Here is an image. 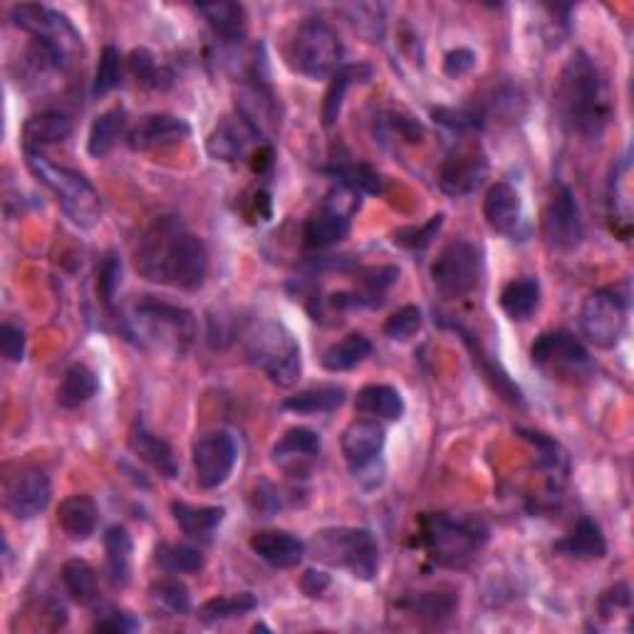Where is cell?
Wrapping results in <instances>:
<instances>
[{"label": "cell", "mask_w": 634, "mask_h": 634, "mask_svg": "<svg viewBox=\"0 0 634 634\" xmlns=\"http://www.w3.org/2000/svg\"><path fill=\"white\" fill-rule=\"evenodd\" d=\"M142 278L179 290H199L208 275V251L177 216H162L142 234L134 251Z\"/></svg>", "instance_id": "obj_1"}, {"label": "cell", "mask_w": 634, "mask_h": 634, "mask_svg": "<svg viewBox=\"0 0 634 634\" xmlns=\"http://www.w3.org/2000/svg\"><path fill=\"white\" fill-rule=\"evenodd\" d=\"M555 109L560 122L585 140H600L612 119V95L600 68L575 52L558 77Z\"/></svg>", "instance_id": "obj_2"}, {"label": "cell", "mask_w": 634, "mask_h": 634, "mask_svg": "<svg viewBox=\"0 0 634 634\" xmlns=\"http://www.w3.org/2000/svg\"><path fill=\"white\" fill-rule=\"evenodd\" d=\"M127 325L130 335L142 345L177 357L189 352L196 337V320L187 308L152 296H142L134 302Z\"/></svg>", "instance_id": "obj_3"}, {"label": "cell", "mask_w": 634, "mask_h": 634, "mask_svg": "<svg viewBox=\"0 0 634 634\" xmlns=\"http://www.w3.org/2000/svg\"><path fill=\"white\" fill-rule=\"evenodd\" d=\"M25 162L27 169L33 171V177L58 199L62 214L72 224L80 228H92L97 224L99 216H103V199H99L95 187L80 171L55 164L38 152H25Z\"/></svg>", "instance_id": "obj_4"}, {"label": "cell", "mask_w": 634, "mask_h": 634, "mask_svg": "<svg viewBox=\"0 0 634 634\" xmlns=\"http://www.w3.org/2000/svg\"><path fill=\"white\" fill-rule=\"evenodd\" d=\"M421 540L439 567L462 570L481 553L489 540V526L476 516H427Z\"/></svg>", "instance_id": "obj_5"}, {"label": "cell", "mask_w": 634, "mask_h": 634, "mask_svg": "<svg viewBox=\"0 0 634 634\" xmlns=\"http://www.w3.org/2000/svg\"><path fill=\"white\" fill-rule=\"evenodd\" d=\"M306 548H310V555L318 563L347 570L357 581L370 583L380 573V546L364 528L339 526L318 530Z\"/></svg>", "instance_id": "obj_6"}, {"label": "cell", "mask_w": 634, "mask_h": 634, "mask_svg": "<svg viewBox=\"0 0 634 634\" xmlns=\"http://www.w3.org/2000/svg\"><path fill=\"white\" fill-rule=\"evenodd\" d=\"M246 357L278 387H292L300 380V345L280 323H261L246 335Z\"/></svg>", "instance_id": "obj_7"}, {"label": "cell", "mask_w": 634, "mask_h": 634, "mask_svg": "<svg viewBox=\"0 0 634 634\" xmlns=\"http://www.w3.org/2000/svg\"><path fill=\"white\" fill-rule=\"evenodd\" d=\"M343 40L333 27L318 17L302 21L288 43L290 68L310 80H333L335 72L343 68Z\"/></svg>", "instance_id": "obj_8"}, {"label": "cell", "mask_w": 634, "mask_h": 634, "mask_svg": "<svg viewBox=\"0 0 634 634\" xmlns=\"http://www.w3.org/2000/svg\"><path fill=\"white\" fill-rule=\"evenodd\" d=\"M384 444H387V431H384L380 421L370 417L355 419L343 431V456L347 466H350L352 479L364 491L380 489L384 481Z\"/></svg>", "instance_id": "obj_9"}, {"label": "cell", "mask_w": 634, "mask_h": 634, "mask_svg": "<svg viewBox=\"0 0 634 634\" xmlns=\"http://www.w3.org/2000/svg\"><path fill=\"white\" fill-rule=\"evenodd\" d=\"M530 360L540 372L558 382H585L595 372V362L585 345L563 330L540 335L530 347Z\"/></svg>", "instance_id": "obj_10"}, {"label": "cell", "mask_w": 634, "mask_h": 634, "mask_svg": "<svg viewBox=\"0 0 634 634\" xmlns=\"http://www.w3.org/2000/svg\"><path fill=\"white\" fill-rule=\"evenodd\" d=\"M481 251L468 241H452L441 248L431 265V280L444 298H466L481 285Z\"/></svg>", "instance_id": "obj_11"}, {"label": "cell", "mask_w": 634, "mask_h": 634, "mask_svg": "<svg viewBox=\"0 0 634 634\" xmlns=\"http://www.w3.org/2000/svg\"><path fill=\"white\" fill-rule=\"evenodd\" d=\"M627 327V300L614 288H600L585 298L581 310V330L587 343L612 350Z\"/></svg>", "instance_id": "obj_12"}, {"label": "cell", "mask_w": 634, "mask_h": 634, "mask_svg": "<svg viewBox=\"0 0 634 634\" xmlns=\"http://www.w3.org/2000/svg\"><path fill=\"white\" fill-rule=\"evenodd\" d=\"M11 21L15 27L31 33L33 40H40L43 45H48L50 50L58 52L68 65H70V60L82 50L80 33L72 27V23L65 15L52 11V8L48 5H31V3L15 5L11 11Z\"/></svg>", "instance_id": "obj_13"}, {"label": "cell", "mask_w": 634, "mask_h": 634, "mask_svg": "<svg viewBox=\"0 0 634 634\" xmlns=\"http://www.w3.org/2000/svg\"><path fill=\"white\" fill-rule=\"evenodd\" d=\"M52 486L48 474L35 466H17L3 479V505L17 521H33L48 511Z\"/></svg>", "instance_id": "obj_14"}, {"label": "cell", "mask_w": 634, "mask_h": 634, "mask_svg": "<svg viewBox=\"0 0 634 634\" xmlns=\"http://www.w3.org/2000/svg\"><path fill=\"white\" fill-rule=\"evenodd\" d=\"M540 231H543L550 251L573 253L575 248H581L585 238V226L573 191L567 187L555 189V194L550 196L543 208V218H540Z\"/></svg>", "instance_id": "obj_15"}, {"label": "cell", "mask_w": 634, "mask_h": 634, "mask_svg": "<svg viewBox=\"0 0 634 634\" xmlns=\"http://www.w3.org/2000/svg\"><path fill=\"white\" fill-rule=\"evenodd\" d=\"M191 456H194L196 483L201 489H218L228 481L236 466V441L226 431H214V434H206L196 441Z\"/></svg>", "instance_id": "obj_16"}, {"label": "cell", "mask_w": 634, "mask_h": 634, "mask_svg": "<svg viewBox=\"0 0 634 634\" xmlns=\"http://www.w3.org/2000/svg\"><path fill=\"white\" fill-rule=\"evenodd\" d=\"M489 171V162L481 152L479 144H466L458 146L454 154L446 156V162L439 169V187L446 196L462 199L474 194L481 187Z\"/></svg>", "instance_id": "obj_17"}, {"label": "cell", "mask_w": 634, "mask_h": 634, "mask_svg": "<svg viewBox=\"0 0 634 634\" xmlns=\"http://www.w3.org/2000/svg\"><path fill=\"white\" fill-rule=\"evenodd\" d=\"M259 130L241 115H228L218 119L214 132L206 140V152L216 162H241L255 144H259Z\"/></svg>", "instance_id": "obj_18"}, {"label": "cell", "mask_w": 634, "mask_h": 634, "mask_svg": "<svg viewBox=\"0 0 634 634\" xmlns=\"http://www.w3.org/2000/svg\"><path fill=\"white\" fill-rule=\"evenodd\" d=\"M191 134L187 119L174 115H149L127 132V144L132 152H156L181 144Z\"/></svg>", "instance_id": "obj_19"}, {"label": "cell", "mask_w": 634, "mask_h": 634, "mask_svg": "<svg viewBox=\"0 0 634 634\" xmlns=\"http://www.w3.org/2000/svg\"><path fill=\"white\" fill-rule=\"evenodd\" d=\"M273 464L288 476H306L320 456V436L312 429H288L273 446Z\"/></svg>", "instance_id": "obj_20"}, {"label": "cell", "mask_w": 634, "mask_h": 634, "mask_svg": "<svg viewBox=\"0 0 634 634\" xmlns=\"http://www.w3.org/2000/svg\"><path fill=\"white\" fill-rule=\"evenodd\" d=\"M483 216L491 231L499 236L516 238L523 234V201L516 187L499 181L483 199Z\"/></svg>", "instance_id": "obj_21"}, {"label": "cell", "mask_w": 634, "mask_h": 634, "mask_svg": "<svg viewBox=\"0 0 634 634\" xmlns=\"http://www.w3.org/2000/svg\"><path fill=\"white\" fill-rule=\"evenodd\" d=\"M253 553L275 570H290L306 558V543L288 530H261L251 538Z\"/></svg>", "instance_id": "obj_22"}, {"label": "cell", "mask_w": 634, "mask_h": 634, "mask_svg": "<svg viewBox=\"0 0 634 634\" xmlns=\"http://www.w3.org/2000/svg\"><path fill=\"white\" fill-rule=\"evenodd\" d=\"M130 446L132 452L149 464L154 471H159L164 479H177L179 464L174 456V448L167 439L156 436L154 431L146 429L144 421H136L130 431Z\"/></svg>", "instance_id": "obj_23"}, {"label": "cell", "mask_w": 634, "mask_h": 634, "mask_svg": "<svg viewBox=\"0 0 634 634\" xmlns=\"http://www.w3.org/2000/svg\"><path fill=\"white\" fill-rule=\"evenodd\" d=\"M72 136V119L62 112H40L33 115L23 124V149L38 152L52 144H62Z\"/></svg>", "instance_id": "obj_24"}, {"label": "cell", "mask_w": 634, "mask_h": 634, "mask_svg": "<svg viewBox=\"0 0 634 634\" xmlns=\"http://www.w3.org/2000/svg\"><path fill=\"white\" fill-rule=\"evenodd\" d=\"M555 553L575 560H600L608 555V540L602 536L600 523L587 516L577 521L575 528L558 540Z\"/></svg>", "instance_id": "obj_25"}, {"label": "cell", "mask_w": 634, "mask_h": 634, "mask_svg": "<svg viewBox=\"0 0 634 634\" xmlns=\"http://www.w3.org/2000/svg\"><path fill=\"white\" fill-rule=\"evenodd\" d=\"M171 516L183 530V536L194 540H208L220 523H224L226 511L218 509V505H191L183 501H174Z\"/></svg>", "instance_id": "obj_26"}, {"label": "cell", "mask_w": 634, "mask_h": 634, "mask_svg": "<svg viewBox=\"0 0 634 634\" xmlns=\"http://www.w3.org/2000/svg\"><path fill=\"white\" fill-rule=\"evenodd\" d=\"M97 503L85 493L68 495L58 509V523L70 540H87L97 528Z\"/></svg>", "instance_id": "obj_27"}, {"label": "cell", "mask_w": 634, "mask_h": 634, "mask_svg": "<svg viewBox=\"0 0 634 634\" xmlns=\"http://www.w3.org/2000/svg\"><path fill=\"white\" fill-rule=\"evenodd\" d=\"M355 411L370 419L397 421L404 415V399L399 390L390 384H367L355 397Z\"/></svg>", "instance_id": "obj_28"}, {"label": "cell", "mask_w": 634, "mask_h": 634, "mask_svg": "<svg viewBox=\"0 0 634 634\" xmlns=\"http://www.w3.org/2000/svg\"><path fill=\"white\" fill-rule=\"evenodd\" d=\"M350 216L337 214V211L320 208L315 216H310L302 226V243L308 248H330L350 236Z\"/></svg>", "instance_id": "obj_29"}, {"label": "cell", "mask_w": 634, "mask_h": 634, "mask_svg": "<svg viewBox=\"0 0 634 634\" xmlns=\"http://www.w3.org/2000/svg\"><path fill=\"white\" fill-rule=\"evenodd\" d=\"M107 575L115 587H127L132 581V553L134 543L130 530L124 526H112L105 533Z\"/></svg>", "instance_id": "obj_30"}, {"label": "cell", "mask_w": 634, "mask_h": 634, "mask_svg": "<svg viewBox=\"0 0 634 634\" xmlns=\"http://www.w3.org/2000/svg\"><path fill=\"white\" fill-rule=\"evenodd\" d=\"M199 13L206 17L216 38L226 43H241L248 31L246 8L238 3H204L199 5Z\"/></svg>", "instance_id": "obj_31"}, {"label": "cell", "mask_w": 634, "mask_h": 634, "mask_svg": "<svg viewBox=\"0 0 634 634\" xmlns=\"http://www.w3.org/2000/svg\"><path fill=\"white\" fill-rule=\"evenodd\" d=\"M632 191H630V156H622V162L612 169L610 189H608V208L612 218V228L622 236L630 234L632 224Z\"/></svg>", "instance_id": "obj_32"}, {"label": "cell", "mask_w": 634, "mask_h": 634, "mask_svg": "<svg viewBox=\"0 0 634 634\" xmlns=\"http://www.w3.org/2000/svg\"><path fill=\"white\" fill-rule=\"evenodd\" d=\"M99 390L97 374L87 364H70L58 387V404L62 409H80L95 399Z\"/></svg>", "instance_id": "obj_33"}, {"label": "cell", "mask_w": 634, "mask_h": 634, "mask_svg": "<svg viewBox=\"0 0 634 634\" xmlns=\"http://www.w3.org/2000/svg\"><path fill=\"white\" fill-rule=\"evenodd\" d=\"M347 392L337 384H320V387L302 390L283 402V409L296 411V415H333L345 404Z\"/></svg>", "instance_id": "obj_34"}, {"label": "cell", "mask_w": 634, "mask_h": 634, "mask_svg": "<svg viewBox=\"0 0 634 634\" xmlns=\"http://www.w3.org/2000/svg\"><path fill=\"white\" fill-rule=\"evenodd\" d=\"M374 77V70L370 65H343L339 68L333 80H330L325 103H323V124L333 127L339 117V109L345 105V95L355 82H370Z\"/></svg>", "instance_id": "obj_35"}, {"label": "cell", "mask_w": 634, "mask_h": 634, "mask_svg": "<svg viewBox=\"0 0 634 634\" xmlns=\"http://www.w3.org/2000/svg\"><path fill=\"white\" fill-rule=\"evenodd\" d=\"M370 355H372L370 337H364L362 333H352L339 339V343L330 345L323 357H320V364H323L327 372H350L355 367H360Z\"/></svg>", "instance_id": "obj_36"}, {"label": "cell", "mask_w": 634, "mask_h": 634, "mask_svg": "<svg viewBox=\"0 0 634 634\" xmlns=\"http://www.w3.org/2000/svg\"><path fill=\"white\" fill-rule=\"evenodd\" d=\"M540 306V285L536 278H516L501 290V308L516 323H526Z\"/></svg>", "instance_id": "obj_37"}, {"label": "cell", "mask_w": 634, "mask_h": 634, "mask_svg": "<svg viewBox=\"0 0 634 634\" xmlns=\"http://www.w3.org/2000/svg\"><path fill=\"white\" fill-rule=\"evenodd\" d=\"M124 127H127V112L122 107H115V109H109V112L99 115L89 127L87 152L95 156V159H103V156H107L115 149L117 140L124 134Z\"/></svg>", "instance_id": "obj_38"}, {"label": "cell", "mask_w": 634, "mask_h": 634, "mask_svg": "<svg viewBox=\"0 0 634 634\" xmlns=\"http://www.w3.org/2000/svg\"><path fill=\"white\" fill-rule=\"evenodd\" d=\"M156 565H159L164 573L171 575H194L201 573L206 565V558L199 548L187 546V543H159L154 553Z\"/></svg>", "instance_id": "obj_39"}, {"label": "cell", "mask_w": 634, "mask_h": 634, "mask_svg": "<svg viewBox=\"0 0 634 634\" xmlns=\"http://www.w3.org/2000/svg\"><path fill=\"white\" fill-rule=\"evenodd\" d=\"M62 585H65V590L72 600L82 605V608L97 602V593H99L97 573L87 560H80V558L68 560L65 567H62Z\"/></svg>", "instance_id": "obj_40"}, {"label": "cell", "mask_w": 634, "mask_h": 634, "mask_svg": "<svg viewBox=\"0 0 634 634\" xmlns=\"http://www.w3.org/2000/svg\"><path fill=\"white\" fill-rule=\"evenodd\" d=\"M255 608H259V600H255L251 593H241L231 597H214V600L201 605L196 618L206 624H216V622L243 618V614H251Z\"/></svg>", "instance_id": "obj_41"}, {"label": "cell", "mask_w": 634, "mask_h": 634, "mask_svg": "<svg viewBox=\"0 0 634 634\" xmlns=\"http://www.w3.org/2000/svg\"><path fill=\"white\" fill-rule=\"evenodd\" d=\"M404 605H407L411 614H417L421 620L441 622L448 620L456 612L458 597L454 593H419L415 597H409Z\"/></svg>", "instance_id": "obj_42"}, {"label": "cell", "mask_w": 634, "mask_h": 634, "mask_svg": "<svg viewBox=\"0 0 634 634\" xmlns=\"http://www.w3.org/2000/svg\"><path fill=\"white\" fill-rule=\"evenodd\" d=\"M149 600L167 614H187L191 610L189 587L181 581H174V577H164V581L154 583Z\"/></svg>", "instance_id": "obj_43"}, {"label": "cell", "mask_w": 634, "mask_h": 634, "mask_svg": "<svg viewBox=\"0 0 634 634\" xmlns=\"http://www.w3.org/2000/svg\"><path fill=\"white\" fill-rule=\"evenodd\" d=\"M521 434H526V439L538 446L540 464L546 466L550 486H553V489L555 486H563L565 476H567V458L563 452H560V446L555 444V441L543 436V434H538V431H521Z\"/></svg>", "instance_id": "obj_44"}, {"label": "cell", "mask_w": 634, "mask_h": 634, "mask_svg": "<svg viewBox=\"0 0 634 634\" xmlns=\"http://www.w3.org/2000/svg\"><path fill=\"white\" fill-rule=\"evenodd\" d=\"M119 82H122V55H119L115 45H107L103 58H99L95 82H92V97L99 99L109 95V92L119 87Z\"/></svg>", "instance_id": "obj_45"}, {"label": "cell", "mask_w": 634, "mask_h": 634, "mask_svg": "<svg viewBox=\"0 0 634 634\" xmlns=\"http://www.w3.org/2000/svg\"><path fill=\"white\" fill-rule=\"evenodd\" d=\"M441 226H444V214H436L421 226L397 228V231L392 234V241L402 248H407V251H424V248H429L431 241L439 236Z\"/></svg>", "instance_id": "obj_46"}, {"label": "cell", "mask_w": 634, "mask_h": 634, "mask_svg": "<svg viewBox=\"0 0 634 634\" xmlns=\"http://www.w3.org/2000/svg\"><path fill=\"white\" fill-rule=\"evenodd\" d=\"M130 68L134 72V77L146 87L164 89V87L171 85V72L159 68V62H156V58L149 50H144V48L134 50L132 58H130Z\"/></svg>", "instance_id": "obj_47"}, {"label": "cell", "mask_w": 634, "mask_h": 634, "mask_svg": "<svg viewBox=\"0 0 634 634\" xmlns=\"http://www.w3.org/2000/svg\"><path fill=\"white\" fill-rule=\"evenodd\" d=\"M421 327V310L417 306H404L394 315L387 318L384 323V335L394 343H407V339L415 337Z\"/></svg>", "instance_id": "obj_48"}, {"label": "cell", "mask_w": 634, "mask_h": 634, "mask_svg": "<svg viewBox=\"0 0 634 634\" xmlns=\"http://www.w3.org/2000/svg\"><path fill=\"white\" fill-rule=\"evenodd\" d=\"M399 278V271L392 268V265H384V268H372L362 275V296H357V306L360 302H370V306H376V298H382L394 283Z\"/></svg>", "instance_id": "obj_49"}, {"label": "cell", "mask_w": 634, "mask_h": 634, "mask_svg": "<svg viewBox=\"0 0 634 634\" xmlns=\"http://www.w3.org/2000/svg\"><path fill=\"white\" fill-rule=\"evenodd\" d=\"M431 115H434L436 122H441L454 132H471V130H476V127H481V117L476 115L474 109L436 107V109H431Z\"/></svg>", "instance_id": "obj_50"}, {"label": "cell", "mask_w": 634, "mask_h": 634, "mask_svg": "<svg viewBox=\"0 0 634 634\" xmlns=\"http://www.w3.org/2000/svg\"><path fill=\"white\" fill-rule=\"evenodd\" d=\"M142 624L134 618L132 612L127 610H107L103 612V618H97L95 630L97 632H112V634H127V632H136Z\"/></svg>", "instance_id": "obj_51"}, {"label": "cell", "mask_w": 634, "mask_h": 634, "mask_svg": "<svg viewBox=\"0 0 634 634\" xmlns=\"http://www.w3.org/2000/svg\"><path fill=\"white\" fill-rule=\"evenodd\" d=\"M0 350L8 362H23L25 357V333L21 327L5 323L0 327Z\"/></svg>", "instance_id": "obj_52"}, {"label": "cell", "mask_w": 634, "mask_h": 634, "mask_svg": "<svg viewBox=\"0 0 634 634\" xmlns=\"http://www.w3.org/2000/svg\"><path fill=\"white\" fill-rule=\"evenodd\" d=\"M119 280H122V263H119L115 255H109L103 263V268H99V292H103V300L107 306H112Z\"/></svg>", "instance_id": "obj_53"}, {"label": "cell", "mask_w": 634, "mask_h": 634, "mask_svg": "<svg viewBox=\"0 0 634 634\" xmlns=\"http://www.w3.org/2000/svg\"><path fill=\"white\" fill-rule=\"evenodd\" d=\"M476 68V52L468 50V48H456L452 52H446L444 58V75H448L452 80H458L468 75Z\"/></svg>", "instance_id": "obj_54"}, {"label": "cell", "mask_w": 634, "mask_h": 634, "mask_svg": "<svg viewBox=\"0 0 634 634\" xmlns=\"http://www.w3.org/2000/svg\"><path fill=\"white\" fill-rule=\"evenodd\" d=\"M300 587L308 597H320L330 587V577L325 573H320V570H308V573L302 575Z\"/></svg>", "instance_id": "obj_55"}]
</instances>
